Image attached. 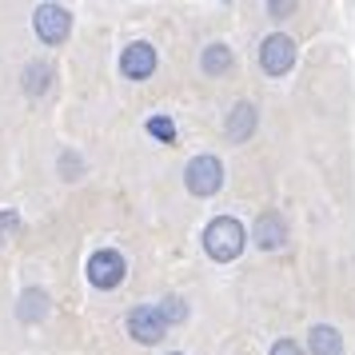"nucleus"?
<instances>
[{
  "label": "nucleus",
  "mask_w": 355,
  "mask_h": 355,
  "mask_svg": "<svg viewBox=\"0 0 355 355\" xmlns=\"http://www.w3.org/2000/svg\"><path fill=\"white\" fill-rule=\"evenodd\" d=\"M243 243H248V232H243V224L232 220V216H216V220L204 227V252H208L216 263L236 259L243 252Z\"/></svg>",
  "instance_id": "nucleus-1"
},
{
  "label": "nucleus",
  "mask_w": 355,
  "mask_h": 355,
  "mask_svg": "<svg viewBox=\"0 0 355 355\" xmlns=\"http://www.w3.org/2000/svg\"><path fill=\"white\" fill-rule=\"evenodd\" d=\"M124 275H128V259L120 256L116 248H100V252H92V259H88V284L100 291H112L124 284Z\"/></svg>",
  "instance_id": "nucleus-2"
},
{
  "label": "nucleus",
  "mask_w": 355,
  "mask_h": 355,
  "mask_svg": "<svg viewBox=\"0 0 355 355\" xmlns=\"http://www.w3.org/2000/svg\"><path fill=\"white\" fill-rule=\"evenodd\" d=\"M184 184L192 196H216L224 188V164L216 156H196L188 168H184Z\"/></svg>",
  "instance_id": "nucleus-3"
},
{
  "label": "nucleus",
  "mask_w": 355,
  "mask_h": 355,
  "mask_svg": "<svg viewBox=\"0 0 355 355\" xmlns=\"http://www.w3.org/2000/svg\"><path fill=\"white\" fill-rule=\"evenodd\" d=\"M128 336L136 339V343H160V339L168 336V320H164L160 304L136 307L128 315Z\"/></svg>",
  "instance_id": "nucleus-4"
},
{
  "label": "nucleus",
  "mask_w": 355,
  "mask_h": 355,
  "mask_svg": "<svg viewBox=\"0 0 355 355\" xmlns=\"http://www.w3.org/2000/svg\"><path fill=\"white\" fill-rule=\"evenodd\" d=\"M259 64L268 76H284L291 64H295V40L284 33H272L263 44H259Z\"/></svg>",
  "instance_id": "nucleus-5"
},
{
  "label": "nucleus",
  "mask_w": 355,
  "mask_h": 355,
  "mask_svg": "<svg viewBox=\"0 0 355 355\" xmlns=\"http://www.w3.org/2000/svg\"><path fill=\"white\" fill-rule=\"evenodd\" d=\"M33 24H36V36H40L44 44H60L68 36V28H72V17H68L64 4H40Z\"/></svg>",
  "instance_id": "nucleus-6"
},
{
  "label": "nucleus",
  "mask_w": 355,
  "mask_h": 355,
  "mask_svg": "<svg viewBox=\"0 0 355 355\" xmlns=\"http://www.w3.org/2000/svg\"><path fill=\"white\" fill-rule=\"evenodd\" d=\"M120 72L128 80H148L156 72V49L148 40H132L128 49L120 52Z\"/></svg>",
  "instance_id": "nucleus-7"
},
{
  "label": "nucleus",
  "mask_w": 355,
  "mask_h": 355,
  "mask_svg": "<svg viewBox=\"0 0 355 355\" xmlns=\"http://www.w3.org/2000/svg\"><path fill=\"white\" fill-rule=\"evenodd\" d=\"M288 240V224H284V216L279 211H263L256 220V243L263 252H275V248H284Z\"/></svg>",
  "instance_id": "nucleus-8"
},
{
  "label": "nucleus",
  "mask_w": 355,
  "mask_h": 355,
  "mask_svg": "<svg viewBox=\"0 0 355 355\" xmlns=\"http://www.w3.org/2000/svg\"><path fill=\"white\" fill-rule=\"evenodd\" d=\"M252 132H256V104L240 100V104L227 112V136H232V140H248Z\"/></svg>",
  "instance_id": "nucleus-9"
},
{
  "label": "nucleus",
  "mask_w": 355,
  "mask_h": 355,
  "mask_svg": "<svg viewBox=\"0 0 355 355\" xmlns=\"http://www.w3.org/2000/svg\"><path fill=\"white\" fill-rule=\"evenodd\" d=\"M311 355H343V336H339L331 323H320V327H311Z\"/></svg>",
  "instance_id": "nucleus-10"
},
{
  "label": "nucleus",
  "mask_w": 355,
  "mask_h": 355,
  "mask_svg": "<svg viewBox=\"0 0 355 355\" xmlns=\"http://www.w3.org/2000/svg\"><path fill=\"white\" fill-rule=\"evenodd\" d=\"M52 76H56V68H52L49 60H36V64H28V68H24V92H33V96L49 92Z\"/></svg>",
  "instance_id": "nucleus-11"
},
{
  "label": "nucleus",
  "mask_w": 355,
  "mask_h": 355,
  "mask_svg": "<svg viewBox=\"0 0 355 355\" xmlns=\"http://www.w3.org/2000/svg\"><path fill=\"white\" fill-rule=\"evenodd\" d=\"M200 68H204L208 76L227 72V68H232V49H227V44H208V49H204V56H200Z\"/></svg>",
  "instance_id": "nucleus-12"
},
{
  "label": "nucleus",
  "mask_w": 355,
  "mask_h": 355,
  "mask_svg": "<svg viewBox=\"0 0 355 355\" xmlns=\"http://www.w3.org/2000/svg\"><path fill=\"white\" fill-rule=\"evenodd\" d=\"M49 311V295L40 288H33V291H24L20 295V320H40Z\"/></svg>",
  "instance_id": "nucleus-13"
},
{
  "label": "nucleus",
  "mask_w": 355,
  "mask_h": 355,
  "mask_svg": "<svg viewBox=\"0 0 355 355\" xmlns=\"http://www.w3.org/2000/svg\"><path fill=\"white\" fill-rule=\"evenodd\" d=\"M160 311H164V320H168V327L188 320V304H184L180 295H168V300H160Z\"/></svg>",
  "instance_id": "nucleus-14"
},
{
  "label": "nucleus",
  "mask_w": 355,
  "mask_h": 355,
  "mask_svg": "<svg viewBox=\"0 0 355 355\" xmlns=\"http://www.w3.org/2000/svg\"><path fill=\"white\" fill-rule=\"evenodd\" d=\"M148 132H152L160 144H172V140H176V124H172L168 116H152V120H148Z\"/></svg>",
  "instance_id": "nucleus-15"
},
{
  "label": "nucleus",
  "mask_w": 355,
  "mask_h": 355,
  "mask_svg": "<svg viewBox=\"0 0 355 355\" xmlns=\"http://www.w3.org/2000/svg\"><path fill=\"white\" fill-rule=\"evenodd\" d=\"M20 236V216L17 211H0V243L17 240Z\"/></svg>",
  "instance_id": "nucleus-16"
},
{
  "label": "nucleus",
  "mask_w": 355,
  "mask_h": 355,
  "mask_svg": "<svg viewBox=\"0 0 355 355\" xmlns=\"http://www.w3.org/2000/svg\"><path fill=\"white\" fill-rule=\"evenodd\" d=\"M272 355H304V352H300V343H291V339H279V343L272 347Z\"/></svg>",
  "instance_id": "nucleus-17"
},
{
  "label": "nucleus",
  "mask_w": 355,
  "mask_h": 355,
  "mask_svg": "<svg viewBox=\"0 0 355 355\" xmlns=\"http://www.w3.org/2000/svg\"><path fill=\"white\" fill-rule=\"evenodd\" d=\"M291 8H295V4H268V12H272V17H284V12H291Z\"/></svg>",
  "instance_id": "nucleus-18"
},
{
  "label": "nucleus",
  "mask_w": 355,
  "mask_h": 355,
  "mask_svg": "<svg viewBox=\"0 0 355 355\" xmlns=\"http://www.w3.org/2000/svg\"><path fill=\"white\" fill-rule=\"evenodd\" d=\"M176 355H184V352H176Z\"/></svg>",
  "instance_id": "nucleus-19"
}]
</instances>
